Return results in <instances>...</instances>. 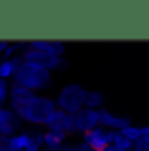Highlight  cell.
I'll use <instances>...</instances> for the list:
<instances>
[{"label": "cell", "mask_w": 149, "mask_h": 151, "mask_svg": "<svg viewBox=\"0 0 149 151\" xmlns=\"http://www.w3.org/2000/svg\"><path fill=\"white\" fill-rule=\"evenodd\" d=\"M37 99V93L19 86V84H14L11 83V95H9V107L14 111V113H19L23 107H27L30 102H34Z\"/></svg>", "instance_id": "8"}, {"label": "cell", "mask_w": 149, "mask_h": 151, "mask_svg": "<svg viewBox=\"0 0 149 151\" xmlns=\"http://www.w3.org/2000/svg\"><path fill=\"white\" fill-rule=\"evenodd\" d=\"M97 127H100V111L84 107L77 114H74V134H79L82 137L84 134L91 132Z\"/></svg>", "instance_id": "5"}, {"label": "cell", "mask_w": 149, "mask_h": 151, "mask_svg": "<svg viewBox=\"0 0 149 151\" xmlns=\"http://www.w3.org/2000/svg\"><path fill=\"white\" fill-rule=\"evenodd\" d=\"M47 132H65L69 135H74V114H69L62 109H56L47 119L46 127Z\"/></svg>", "instance_id": "7"}, {"label": "cell", "mask_w": 149, "mask_h": 151, "mask_svg": "<svg viewBox=\"0 0 149 151\" xmlns=\"http://www.w3.org/2000/svg\"><path fill=\"white\" fill-rule=\"evenodd\" d=\"M121 134H123L126 139H130V141H133V142H139V141H142V137L146 135V127H137V125L132 123L130 127L123 128Z\"/></svg>", "instance_id": "16"}, {"label": "cell", "mask_w": 149, "mask_h": 151, "mask_svg": "<svg viewBox=\"0 0 149 151\" xmlns=\"http://www.w3.org/2000/svg\"><path fill=\"white\" fill-rule=\"evenodd\" d=\"M0 58H2V56H0Z\"/></svg>", "instance_id": "29"}, {"label": "cell", "mask_w": 149, "mask_h": 151, "mask_svg": "<svg viewBox=\"0 0 149 151\" xmlns=\"http://www.w3.org/2000/svg\"><path fill=\"white\" fill-rule=\"evenodd\" d=\"M9 95H11V81H5L0 77V104L2 106L9 104Z\"/></svg>", "instance_id": "19"}, {"label": "cell", "mask_w": 149, "mask_h": 151, "mask_svg": "<svg viewBox=\"0 0 149 151\" xmlns=\"http://www.w3.org/2000/svg\"><path fill=\"white\" fill-rule=\"evenodd\" d=\"M9 40H0V56H4V53L7 51V47H9Z\"/></svg>", "instance_id": "23"}, {"label": "cell", "mask_w": 149, "mask_h": 151, "mask_svg": "<svg viewBox=\"0 0 149 151\" xmlns=\"http://www.w3.org/2000/svg\"><path fill=\"white\" fill-rule=\"evenodd\" d=\"M112 144L119 146L121 150H125V151H133V148H135V142H133V141H130V139H126L121 132H117V134H116V137H114V142H112Z\"/></svg>", "instance_id": "18"}, {"label": "cell", "mask_w": 149, "mask_h": 151, "mask_svg": "<svg viewBox=\"0 0 149 151\" xmlns=\"http://www.w3.org/2000/svg\"><path fill=\"white\" fill-rule=\"evenodd\" d=\"M104 151H125V150H121L119 146H116V144H111V146H107Z\"/></svg>", "instance_id": "25"}, {"label": "cell", "mask_w": 149, "mask_h": 151, "mask_svg": "<svg viewBox=\"0 0 149 151\" xmlns=\"http://www.w3.org/2000/svg\"><path fill=\"white\" fill-rule=\"evenodd\" d=\"M23 60H25V63H30V65H35V67H40V69H46V70L53 72V70H60L63 58H56V56H51L47 53H42V51L30 47L23 53Z\"/></svg>", "instance_id": "4"}, {"label": "cell", "mask_w": 149, "mask_h": 151, "mask_svg": "<svg viewBox=\"0 0 149 151\" xmlns=\"http://www.w3.org/2000/svg\"><path fill=\"white\" fill-rule=\"evenodd\" d=\"M67 141H69V134H65V132H47L46 130L42 151H58Z\"/></svg>", "instance_id": "12"}, {"label": "cell", "mask_w": 149, "mask_h": 151, "mask_svg": "<svg viewBox=\"0 0 149 151\" xmlns=\"http://www.w3.org/2000/svg\"><path fill=\"white\" fill-rule=\"evenodd\" d=\"M133 151H148V148L139 141V142H135V148H133Z\"/></svg>", "instance_id": "24"}, {"label": "cell", "mask_w": 149, "mask_h": 151, "mask_svg": "<svg viewBox=\"0 0 149 151\" xmlns=\"http://www.w3.org/2000/svg\"><path fill=\"white\" fill-rule=\"evenodd\" d=\"M27 49H30V42H27V40L11 42V44H9V47H7V51L4 53V56H2V58L11 60V58H14V56H18V55H23Z\"/></svg>", "instance_id": "15"}, {"label": "cell", "mask_w": 149, "mask_h": 151, "mask_svg": "<svg viewBox=\"0 0 149 151\" xmlns=\"http://www.w3.org/2000/svg\"><path fill=\"white\" fill-rule=\"evenodd\" d=\"M146 132L149 134V125H146Z\"/></svg>", "instance_id": "27"}, {"label": "cell", "mask_w": 149, "mask_h": 151, "mask_svg": "<svg viewBox=\"0 0 149 151\" xmlns=\"http://www.w3.org/2000/svg\"><path fill=\"white\" fill-rule=\"evenodd\" d=\"M104 93L98 91V90H88L86 93V107L88 109H93V111H100L104 109Z\"/></svg>", "instance_id": "13"}, {"label": "cell", "mask_w": 149, "mask_h": 151, "mask_svg": "<svg viewBox=\"0 0 149 151\" xmlns=\"http://www.w3.org/2000/svg\"><path fill=\"white\" fill-rule=\"evenodd\" d=\"M56 109H58V106H56V100L53 97L37 95V99L34 102H30L27 107H23L19 113H16V114L25 121V125L44 128L47 119L51 118V114L54 113Z\"/></svg>", "instance_id": "2"}, {"label": "cell", "mask_w": 149, "mask_h": 151, "mask_svg": "<svg viewBox=\"0 0 149 151\" xmlns=\"http://www.w3.org/2000/svg\"><path fill=\"white\" fill-rule=\"evenodd\" d=\"M140 142H142V144L148 148V151H149V134H148V132H146V135L142 137V141H140Z\"/></svg>", "instance_id": "26"}, {"label": "cell", "mask_w": 149, "mask_h": 151, "mask_svg": "<svg viewBox=\"0 0 149 151\" xmlns=\"http://www.w3.org/2000/svg\"><path fill=\"white\" fill-rule=\"evenodd\" d=\"M75 148H77V151H97L93 150L90 144H86V142H82V141H79V142H75Z\"/></svg>", "instance_id": "21"}, {"label": "cell", "mask_w": 149, "mask_h": 151, "mask_svg": "<svg viewBox=\"0 0 149 151\" xmlns=\"http://www.w3.org/2000/svg\"><path fill=\"white\" fill-rule=\"evenodd\" d=\"M14 84H19L37 95H42V91L49 90L53 86V74L46 69H40L30 63H23L12 79Z\"/></svg>", "instance_id": "1"}, {"label": "cell", "mask_w": 149, "mask_h": 151, "mask_svg": "<svg viewBox=\"0 0 149 151\" xmlns=\"http://www.w3.org/2000/svg\"><path fill=\"white\" fill-rule=\"evenodd\" d=\"M18 65L12 62V60H5V58H0V77L5 79V81H11L14 79V76L18 72Z\"/></svg>", "instance_id": "14"}, {"label": "cell", "mask_w": 149, "mask_h": 151, "mask_svg": "<svg viewBox=\"0 0 149 151\" xmlns=\"http://www.w3.org/2000/svg\"><path fill=\"white\" fill-rule=\"evenodd\" d=\"M58 151H77V148H75V142H69V141H67Z\"/></svg>", "instance_id": "22"}, {"label": "cell", "mask_w": 149, "mask_h": 151, "mask_svg": "<svg viewBox=\"0 0 149 151\" xmlns=\"http://www.w3.org/2000/svg\"><path fill=\"white\" fill-rule=\"evenodd\" d=\"M0 107H2V104H0Z\"/></svg>", "instance_id": "28"}, {"label": "cell", "mask_w": 149, "mask_h": 151, "mask_svg": "<svg viewBox=\"0 0 149 151\" xmlns=\"http://www.w3.org/2000/svg\"><path fill=\"white\" fill-rule=\"evenodd\" d=\"M116 134H117V132H114V130H107V128H104V127L100 125V127L93 128L91 132L84 134V135L81 137V141L86 142V144H90L93 150L104 151L107 146H111L112 142H114Z\"/></svg>", "instance_id": "6"}, {"label": "cell", "mask_w": 149, "mask_h": 151, "mask_svg": "<svg viewBox=\"0 0 149 151\" xmlns=\"http://www.w3.org/2000/svg\"><path fill=\"white\" fill-rule=\"evenodd\" d=\"M0 151H14L12 139H11V137H4V135H0Z\"/></svg>", "instance_id": "20"}, {"label": "cell", "mask_w": 149, "mask_h": 151, "mask_svg": "<svg viewBox=\"0 0 149 151\" xmlns=\"http://www.w3.org/2000/svg\"><path fill=\"white\" fill-rule=\"evenodd\" d=\"M30 47L42 51V53H47L51 56H56V58H63V55H65V42H62V40H32Z\"/></svg>", "instance_id": "11"}, {"label": "cell", "mask_w": 149, "mask_h": 151, "mask_svg": "<svg viewBox=\"0 0 149 151\" xmlns=\"http://www.w3.org/2000/svg\"><path fill=\"white\" fill-rule=\"evenodd\" d=\"M44 135L46 130L40 127H32L30 130H23V151H42L44 148Z\"/></svg>", "instance_id": "10"}, {"label": "cell", "mask_w": 149, "mask_h": 151, "mask_svg": "<svg viewBox=\"0 0 149 151\" xmlns=\"http://www.w3.org/2000/svg\"><path fill=\"white\" fill-rule=\"evenodd\" d=\"M100 125L107 130H114V132H121L123 128L130 127L132 121L130 118L126 116H121V114H114L109 109H100Z\"/></svg>", "instance_id": "9"}, {"label": "cell", "mask_w": 149, "mask_h": 151, "mask_svg": "<svg viewBox=\"0 0 149 151\" xmlns=\"http://www.w3.org/2000/svg\"><path fill=\"white\" fill-rule=\"evenodd\" d=\"M86 93L88 90H84V86L77 83H69L63 88H60L54 100H56L58 109L69 114H77L81 109L86 107Z\"/></svg>", "instance_id": "3"}, {"label": "cell", "mask_w": 149, "mask_h": 151, "mask_svg": "<svg viewBox=\"0 0 149 151\" xmlns=\"http://www.w3.org/2000/svg\"><path fill=\"white\" fill-rule=\"evenodd\" d=\"M19 116L14 113L9 106H2L0 107V125H7V123H14Z\"/></svg>", "instance_id": "17"}]
</instances>
